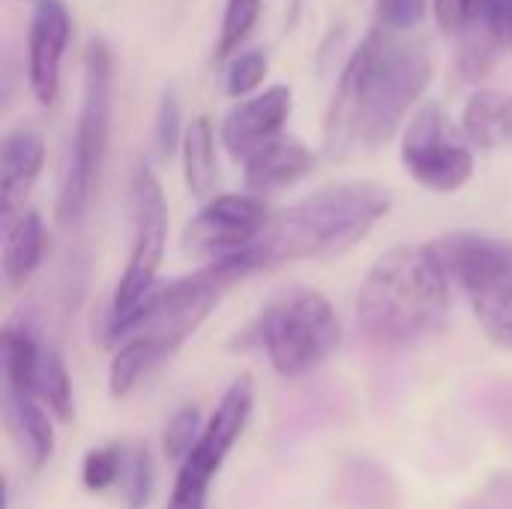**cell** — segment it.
Returning <instances> with one entry per match:
<instances>
[{
    "instance_id": "cell-1",
    "label": "cell",
    "mask_w": 512,
    "mask_h": 509,
    "mask_svg": "<svg viewBox=\"0 0 512 509\" xmlns=\"http://www.w3.org/2000/svg\"><path fill=\"white\" fill-rule=\"evenodd\" d=\"M432 75L435 60L423 42L372 27L339 75L324 120V150L345 156L354 147L375 150L393 141Z\"/></svg>"
},
{
    "instance_id": "cell-2",
    "label": "cell",
    "mask_w": 512,
    "mask_h": 509,
    "mask_svg": "<svg viewBox=\"0 0 512 509\" xmlns=\"http://www.w3.org/2000/svg\"><path fill=\"white\" fill-rule=\"evenodd\" d=\"M393 210V195L375 180H339L273 213L264 234L243 249L252 270L294 261H327L351 252Z\"/></svg>"
},
{
    "instance_id": "cell-3",
    "label": "cell",
    "mask_w": 512,
    "mask_h": 509,
    "mask_svg": "<svg viewBox=\"0 0 512 509\" xmlns=\"http://www.w3.org/2000/svg\"><path fill=\"white\" fill-rule=\"evenodd\" d=\"M450 273L432 243H405L381 255L357 294V327L381 348H408L444 330Z\"/></svg>"
},
{
    "instance_id": "cell-4",
    "label": "cell",
    "mask_w": 512,
    "mask_h": 509,
    "mask_svg": "<svg viewBox=\"0 0 512 509\" xmlns=\"http://www.w3.org/2000/svg\"><path fill=\"white\" fill-rule=\"evenodd\" d=\"M111 114H114V57L102 39H90L84 51L81 111L75 120L69 162L57 198L60 222H78L96 198L105 156H108Z\"/></svg>"
},
{
    "instance_id": "cell-5",
    "label": "cell",
    "mask_w": 512,
    "mask_h": 509,
    "mask_svg": "<svg viewBox=\"0 0 512 509\" xmlns=\"http://www.w3.org/2000/svg\"><path fill=\"white\" fill-rule=\"evenodd\" d=\"M246 342L264 348L270 366L282 378H300L339 348L342 324L321 291L288 288L261 309L243 345Z\"/></svg>"
},
{
    "instance_id": "cell-6",
    "label": "cell",
    "mask_w": 512,
    "mask_h": 509,
    "mask_svg": "<svg viewBox=\"0 0 512 509\" xmlns=\"http://www.w3.org/2000/svg\"><path fill=\"white\" fill-rule=\"evenodd\" d=\"M432 246L450 279L468 297L483 333L495 345L512 351V240L453 231L438 237Z\"/></svg>"
},
{
    "instance_id": "cell-7",
    "label": "cell",
    "mask_w": 512,
    "mask_h": 509,
    "mask_svg": "<svg viewBox=\"0 0 512 509\" xmlns=\"http://www.w3.org/2000/svg\"><path fill=\"white\" fill-rule=\"evenodd\" d=\"M252 408H255V384L249 375H240L237 381H231L213 417L204 423V432L192 447V453L183 459L174 480L171 501L165 509H207L210 483L216 480L228 453L246 432Z\"/></svg>"
},
{
    "instance_id": "cell-8",
    "label": "cell",
    "mask_w": 512,
    "mask_h": 509,
    "mask_svg": "<svg viewBox=\"0 0 512 509\" xmlns=\"http://www.w3.org/2000/svg\"><path fill=\"white\" fill-rule=\"evenodd\" d=\"M129 213H132V249L126 270L117 282L108 318H120L135 309L156 285L165 243H168V201L162 183L150 168H138L129 189Z\"/></svg>"
},
{
    "instance_id": "cell-9",
    "label": "cell",
    "mask_w": 512,
    "mask_h": 509,
    "mask_svg": "<svg viewBox=\"0 0 512 509\" xmlns=\"http://www.w3.org/2000/svg\"><path fill=\"white\" fill-rule=\"evenodd\" d=\"M402 165L429 192L453 195L474 177V150L450 135V120L441 105L426 102L402 135Z\"/></svg>"
},
{
    "instance_id": "cell-10",
    "label": "cell",
    "mask_w": 512,
    "mask_h": 509,
    "mask_svg": "<svg viewBox=\"0 0 512 509\" xmlns=\"http://www.w3.org/2000/svg\"><path fill=\"white\" fill-rule=\"evenodd\" d=\"M270 219V207L255 192L210 195L183 228V252L210 261L237 255L264 234Z\"/></svg>"
},
{
    "instance_id": "cell-11",
    "label": "cell",
    "mask_w": 512,
    "mask_h": 509,
    "mask_svg": "<svg viewBox=\"0 0 512 509\" xmlns=\"http://www.w3.org/2000/svg\"><path fill=\"white\" fill-rule=\"evenodd\" d=\"M72 36V18L63 0H39L27 33V84L39 105H51L60 93V66Z\"/></svg>"
},
{
    "instance_id": "cell-12",
    "label": "cell",
    "mask_w": 512,
    "mask_h": 509,
    "mask_svg": "<svg viewBox=\"0 0 512 509\" xmlns=\"http://www.w3.org/2000/svg\"><path fill=\"white\" fill-rule=\"evenodd\" d=\"M291 111H294V93L288 84H273L261 93L246 96L222 120V129H219L222 147L234 159L252 156L258 147L282 135Z\"/></svg>"
},
{
    "instance_id": "cell-13",
    "label": "cell",
    "mask_w": 512,
    "mask_h": 509,
    "mask_svg": "<svg viewBox=\"0 0 512 509\" xmlns=\"http://www.w3.org/2000/svg\"><path fill=\"white\" fill-rule=\"evenodd\" d=\"M45 165V138L30 129L18 126L3 138L0 147V219L9 225L24 207L27 195L33 192Z\"/></svg>"
},
{
    "instance_id": "cell-14",
    "label": "cell",
    "mask_w": 512,
    "mask_h": 509,
    "mask_svg": "<svg viewBox=\"0 0 512 509\" xmlns=\"http://www.w3.org/2000/svg\"><path fill=\"white\" fill-rule=\"evenodd\" d=\"M312 165L315 156L303 141L276 135L273 141H267L264 147L243 159V180L246 189L255 195H273L303 180L312 171Z\"/></svg>"
},
{
    "instance_id": "cell-15",
    "label": "cell",
    "mask_w": 512,
    "mask_h": 509,
    "mask_svg": "<svg viewBox=\"0 0 512 509\" xmlns=\"http://www.w3.org/2000/svg\"><path fill=\"white\" fill-rule=\"evenodd\" d=\"M45 255V225L36 210H21L9 225H3V285L15 294L21 291Z\"/></svg>"
},
{
    "instance_id": "cell-16",
    "label": "cell",
    "mask_w": 512,
    "mask_h": 509,
    "mask_svg": "<svg viewBox=\"0 0 512 509\" xmlns=\"http://www.w3.org/2000/svg\"><path fill=\"white\" fill-rule=\"evenodd\" d=\"M462 132L471 147L498 150L512 147V93L504 90H477L462 111Z\"/></svg>"
},
{
    "instance_id": "cell-17",
    "label": "cell",
    "mask_w": 512,
    "mask_h": 509,
    "mask_svg": "<svg viewBox=\"0 0 512 509\" xmlns=\"http://www.w3.org/2000/svg\"><path fill=\"white\" fill-rule=\"evenodd\" d=\"M48 414L51 411L33 393H6L9 429L21 444L30 468H42L54 453V426Z\"/></svg>"
},
{
    "instance_id": "cell-18",
    "label": "cell",
    "mask_w": 512,
    "mask_h": 509,
    "mask_svg": "<svg viewBox=\"0 0 512 509\" xmlns=\"http://www.w3.org/2000/svg\"><path fill=\"white\" fill-rule=\"evenodd\" d=\"M180 156H183V183H186L189 195L207 201L216 192V180H219L216 135H213L210 117H195L186 126Z\"/></svg>"
},
{
    "instance_id": "cell-19",
    "label": "cell",
    "mask_w": 512,
    "mask_h": 509,
    "mask_svg": "<svg viewBox=\"0 0 512 509\" xmlns=\"http://www.w3.org/2000/svg\"><path fill=\"white\" fill-rule=\"evenodd\" d=\"M171 354L147 336H126L108 366V390L114 399H126L150 372H156Z\"/></svg>"
},
{
    "instance_id": "cell-20",
    "label": "cell",
    "mask_w": 512,
    "mask_h": 509,
    "mask_svg": "<svg viewBox=\"0 0 512 509\" xmlns=\"http://www.w3.org/2000/svg\"><path fill=\"white\" fill-rule=\"evenodd\" d=\"M42 345L36 342L30 327L9 324L3 327V375H6V393H33L36 363H39Z\"/></svg>"
},
{
    "instance_id": "cell-21",
    "label": "cell",
    "mask_w": 512,
    "mask_h": 509,
    "mask_svg": "<svg viewBox=\"0 0 512 509\" xmlns=\"http://www.w3.org/2000/svg\"><path fill=\"white\" fill-rule=\"evenodd\" d=\"M33 396L51 411V417H57L60 423H72V417H75L72 381H69L63 357L54 348H42V354H39L36 378H33Z\"/></svg>"
},
{
    "instance_id": "cell-22",
    "label": "cell",
    "mask_w": 512,
    "mask_h": 509,
    "mask_svg": "<svg viewBox=\"0 0 512 509\" xmlns=\"http://www.w3.org/2000/svg\"><path fill=\"white\" fill-rule=\"evenodd\" d=\"M501 54H504V45L498 42V36L483 21H474L465 30V42H462L459 60H456L459 75L465 81H483L495 69Z\"/></svg>"
},
{
    "instance_id": "cell-23",
    "label": "cell",
    "mask_w": 512,
    "mask_h": 509,
    "mask_svg": "<svg viewBox=\"0 0 512 509\" xmlns=\"http://www.w3.org/2000/svg\"><path fill=\"white\" fill-rule=\"evenodd\" d=\"M258 15H261V0H225L222 27H219V39H216L219 60L234 57L240 51V45L249 39Z\"/></svg>"
},
{
    "instance_id": "cell-24",
    "label": "cell",
    "mask_w": 512,
    "mask_h": 509,
    "mask_svg": "<svg viewBox=\"0 0 512 509\" xmlns=\"http://www.w3.org/2000/svg\"><path fill=\"white\" fill-rule=\"evenodd\" d=\"M267 69H270V60L261 48L237 51L225 69V93L234 99H246V96L258 93V87L267 78Z\"/></svg>"
},
{
    "instance_id": "cell-25",
    "label": "cell",
    "mask_w": 512,
    "mask_h": 509,
    "mask_svg": "<svg viewBox=\"0 0 512 509\" xmlns=\"http://www.w3.org/2000/svg\"><path fill=\"white\" fill-rule=\"evenodd\" d=\"M126 456L129 450L120 444H105L96 447L84 456V468H81V480L90 492H108L126 471Z\"/></svg>"
},
{
    "instance_id": "cell-26",
    "label": "cell",
    "mask_w": 512,
    "mask_h": 509,
    "mask_svg": "<svg viewBox=\"0 0 512 509\" xmlns=\"http://www.w3.org/2000/svg\"><path fill=\"white\" fill-rule=\"evenodd\" d=\"M201 411L195 405H183L165 426V435H162V447H165V456L168 462H177L183 465V459L192 453V447L198 444L201 438Z\"/></svg>"
},
{
    "instance_id": "cell-27",
    "label": "cell",
    "mask_w": 512,
    "mask_h": 509,
    "mask_svg": "<svg viewBox=\"0 0 512 509\" xmlns=\"http://www.w3.org/2000/svg\"><path fill=\"white\" fill-rule=\"evenodd\" d=\"M126 507L144 509L153 495V462L147 447H132L126 456Z\"/></svg>"
},
{
    "instance_id": "cell-28",
    "label": "cell",
    "mask_w": 512,
    "mask_h": 509,
    "mask_svg": "<svg viewBox=\"0 0 512 509\" xmlns=\"http://www.w3.org/2000/svg\"><path fill=\"white\" fill-rule=\"evenodd\" d=\"M426 12H429V0H375V21L396 33L423 24Z\"/></svg>"
},
{
    "instance_id": "cell-29",
    "label": "cell",
    "mask_w": 512,
    "mask_h": 509,
    "mask_svg": "<svg viewBox=\"0 0 512 509\" xmlns=\"http://www.w3.org/2000/svg\"><path fill=\"white\" fill-rule=\"evenodd\" d=\"M180 123H183L180 105H177L174 93H165L162 102H159V111H156V144H159L162 156H171L183 144L186 129Z\"/></svg>"
},
{
    "instance_id": "cell-30",
    "label": "cell",
    "mask_w": 512,
    "mask_h": 509,
    "mask_svg": "<svg viewBox=\"0 0 512 509\" xmlns=\"http://www.w3.org/2000/svg\"><path fill=\"white\" fill-rule=\"evenodd\" d=\"M432 12L444 33H465L477 21L471 0H432Z\"/></svg>"
},
{
    "instance_id": "cell-31",
    "label": "cell",
    "mask_w": 512,
    "mask_h": 509,
    "mask_svg": "<svg viewBox=\"0 0 512 509\" xmlns=\"http://www.w3.org/2000/svg\"><path fill=\"white\" fill-rule=\"evenodd\" d=\"M480 21L498 36L504 48H512V0H492Z\"/></svg>"
},
{
    "instance_id": "cell-32",
    "label": "cell",
    "mask_w": 512,
    "mask_h": 509,
    "mask_svg": "<svg viewBox=\"0 0 512 509\" xmlns=\"http://www.w3.org/2000/svg\"><path fill=\"white\" fill-rule=\"evenodd\" d=\"M471 509H512V480H495Z\"/></svg>"
}]
</instances>
